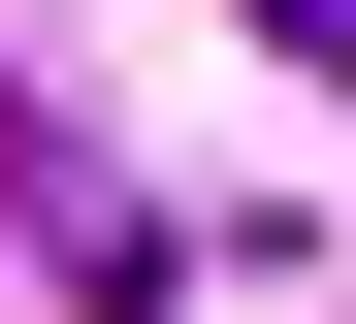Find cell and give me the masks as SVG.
Instances as JSON below:
<instances>
[{
  "label": "cell",
  "mask_w": 356,
  "mask_h": 324,
  "mask_svg": "<svg viewBox=\"0 0 356 324\" xmlns=\"http://www.w3.org/2000/svg\"><path fill=\"white\" fill-rule=\"evenodd\" d=\"M259 33H291V65H324V98H356V0H259Z\"/></svg>",
  "instance_id": "6da1fadb"
}]
</instances>
